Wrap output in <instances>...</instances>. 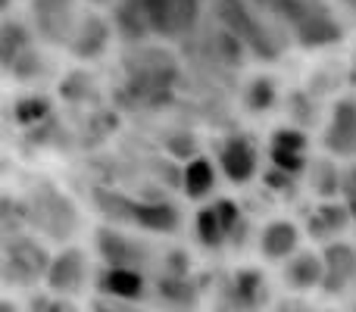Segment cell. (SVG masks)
<instances>
[{
    "label": "cell",
    "instance_id": "obj_1",
    "mask_svg": "<svg viewBox=\"0 0 356 312\" xmlns=\"http://www.w3.org/2000/svg\"><path fill=\"white\" fill-rule=\"evenodd\" d=\"M88 253L81 247H63L54 259H47L44 269V284L54 290L56 297H75L88 284Z\"/></svg>",
    "mask_w": 356,
    "mask_h": 312
},
{
    "label": "cell",
    "instance_id": "obj_2",
    "mask_svg": "<svg viewBox=\"0 0 356 312\" xmlns=\"http://www.w3.org/2000/svg\"><path fill=\"white\" fill-rule=\"evenodd\" d=\"M309 138L300 125H282L269 135V159L272 169L291 178H300L309 169Z\"/></svg>",
    "mask_w": 356,
    "mask_h": 312
},
{
    "label": "cell",
    "instance_id": "obj_3",
    "mask_svg": "<svg viewBox=\"0 0 356 312\" xmlns=\"http://www.w3.org/2000/svg\"><path fill=\"white\" fill-rule=\"evenodd\" d=\"M322 147L332 156H356V97H338L328 113V125L322 131Z\"/></svg>",
    "mask_w": 356,
    "mask_h": 312
},
{
    "label": "cell",
    "instance_id": "obj_4",
    "mask_svg": "<svg viewBox=\"0 0 356 312\" xmlns=\"http://www.w3.org/2000/svg\"><path fill=\"white\" fill-rule=\"evenodd\" d=\"M322 263H325V281L322 294L341 297L356 288V244L350 240H334L322 247Z\"/></svg>",
    "mask_w": 356,
    "mask_h": 312
},
{
    "label": "cell",
    "instance_id": "obj_5",
    "mask_svg": "<svg viewBox=\"0 0 356 312\" xmlns=\"http://www.w3.org/2000/svg\"><path fill=\"white\" fill-rule=\"evenodd\" d=\"M259 165V150L250 135H228L219 144V169L225 181L232 184H247L257 175Z\"/></svg>",
    "mask_w": 356,
    "mask_h": 312
},
{
    "label": "cell",
    "instance_id": "obj_6",
    "mask_svg": "<svg viewBox=\"0 0 356 312\" xmlns=\"http://www.w3.org/2000/svg\"><path fill=\"white\" fill-rule=\"evenodd\" d=\"M350 225H353V213L347 209L344 200H319L307 213V234L322 247L334 244V240H344L341 234Z\"/></svg>",
    "mask_w": 356,
    "mask_h": 312
},
{
    "label": "cell",
    "instance_id": "obj_7",
    "mask_svg": "<svg viewBox=\"0 0 356 312\" xmlns=\"http://www.w3.org/2000/svg\"><path fill=\"white\" fill-rule=\"evenodd\" d=\"M303 228L294 219H269L259 231V253L266 263H288L294 253H300Z\"/></svg>",
    "mask_w": 356,
    "mask_h": 312
},
{
    "label": "cell",
    "instance_id": "obj_8",
    "mask_svg": "<svg viewBox=\"0 0 356 312\" xmlns=\"http://www.w3.org/2000/svg\"><path fill=\"white\" fill-rule=\"evenodd\" d=\"M325 281V263H322V250H307L282 263V284L291 294H309V290H322Z\"/></svg>",
    "mask_w": 356,
    "mask_h": 312
},
{
    "label": "cell",
    "instance_id": "obj_9",
    "mask_svg": "<svg viewBox=\"0 0 356 312\" xmlns=\"http://www.w3.org/2000/svg\"><path fill=\"white\" fill-rule=\"evenodd\" d=\"M122 215L150 234H172L181 222L178 209L163 200H122Z\"/></svg>",
    "mask_w": 356,
    "mask_h": 312
},
{
    "label": "cell",
    "instance_id": "obj_10",
    "mask_svg": "<svg viewBox=\"0 0 356 312\" xmlns=\"http://www.w3.org/2000/svg\"><path fill=\"white\" fill-rule=\"evenodd\" d=\"M228 300H232L234 312H257L266 306V275L257 265H244L232 275L228 284Z\"/></svg>",
    "mask_w": 356,
    "mask_h": 312
},
{
    "label": "cell",
    "instance_id": "obj_11",
    "mask_svg": "<svg viewBox=\"0 0 356 312\" xmlns=\"http://www.w3.org/2000/svg\"><path fill=\"white\" fill-rule=\"evenodd\" d=\"M294 28H297V38H300L307 47H322V44L341 41V25L334 22L332 16H325L322 10H316V6H307V10L300 13Z\"/></svg>",
    "mask_w": 356,
    "mask_h": 312
},
{
    "label": "cell",
    "instance_id": "obj_12",
    "mask_svg": "<svg viewBox=\"0 0 356 312\" xmlns=\"http://www.w3.org/2000/svg\"><path fill=\"white\" fill-rule=\"evenodd\" d=\"M97 288L116 300H141L147 284H144L141 269H104L97 278Z\"/></svg>",
    "mask_w": 356,
    "mask_h": 312
},
{
    "label": "cell",
    "instance_id": "obj_13",
    "mask_svg": "<svg viewBox=\"0 0 356 312\" xmlns=\"http://www.w3.org/2000/svg\"><path fill=\"white\" fill-rule=\"evenodd\" d=\"M216 178H219V172H216L213 159L194 156L181 172L184 197H191V200H203V197H209L213 194V188H216Z\"/></svg>",
    "mask_w": 356,
    "mask_h": 312
},
{
    "label": "cell",
    "instance_id": "obj_14",
    "mask_svg": "<svg viewBox=\"0 0 356 312\" xmlns=\"http://www.w3.org/2000/svg\"><path fill=\"white\" fill-rule=\"evenodd\" d=\"M194 238H197V244L207 247V250H219V247L228 244V231H225V225H222L216 206H203L194 213Z\"/></svg>",
    "mask_w": 356,
    "mask_h": 312
},
{
    "label": "cell",
    "instance_id": "obj_15",
    "mask_svg": "<svg viewBox=\"0 0 356 312\" xmlns=\"http://www.w3.org/2000/svg\"><path fill=\"white\" fill-rule=\"evenodd\" d=\"M307 172H309V188L322 200H334L341 194V188H344V175L338 172V165L332 159H313Z\"/></svg>",
    "mask_w": 356,
    "mask_h": 312
},
{
    "label": "cell",
    "instance_id": "obj_16",
    "mask_svg": "<svg viewBox=\"0 0 356 312\" xmlns=\"http://www.w3.org/2000/svg\"><path fill=\"white\" fill-rule=\"evenodd\" d=\"M278 104V85L269 75H257L244 88V110L247 113H269Z\"/></svg>",
    "mask_w": 356,
    "mask_h": 312
},
{
    "label": "cell",
    "instance_id": "obj_17",
    "mask_svg": "<svg viewBox=\"0 0 356 312\" xmlns=\"http://www.w3.org/2000/svg\"><path fill=\"white\" fill-rule=\"evenodd\" d=\"M106 47V22L100 19H88L79 28V38L72 41V54L79 56H97Z\"/></svg>",
    "mask_w": 356,
    "mask_h": 312
},
{
    "label": "cell",
    "instance_id": "obj_18",
    "mask_svg": "<svg viewBox=\"0 0 356 312\" xmlns=\"http://www.w3.org/2000/svg\"><path fill=\"white\" fill-rule=\"evenodd\" d=\"M41 312H75V309L69 303V297H50V300H44Z\"/></svg>",
    "mask_w": 356,
    "mask_h": 312
},
{
    "label": "cell",
    "instance_id": "obj_19",
    "mask_svg": "<svg viewBox=\"0 0 356 312\" xmlns=\"http://www.w3.org/2000/svg\"><path fill=\"white\" fill-rule=\"evenodd\" d=\"M275 312H309V309H303L300 303H284V306H278Z\"/></svg>",
    "mask_w": 356,
    "mask_h": 312
},
{
    "label": "cell",
    "instance_id": "obj_20",
    "mask_svg": "<svg viewBox=\"0 0 356 312\" xmlns=\"http://www.w3.org/2000/svg\"><path fill=\"white\" fill-rule=\"evenodd\" d=\"M0 312H19V309H16V303L6 297V300H0Z\"/></svg>",
    "mask_w": 356,
    "mask_h": 312
},
{
    "label": "cell",
    "instance_id": "obj_21",
    "mask_svg": "<svg viewBox=\"0 0 356 312\" xmlns=\"http://www.w3.org/2000/svg\"><path fill=\"white\" fill-rule=\"evenodd\" d=\"M347 3H350V6H356V0H347Z\"/></svg>",
    "mask_w": 356,
    "mask_h": 312
},
{
    "label": "cell",
    "instance_id": "obj_22",
    "mask_svg": "<svg viewBox=\"0 0 356 312\" xmlns=\"http://www.w3.org/2000/svg\"><path fill=\"white\" fill-rule=\"evenodd\" d=\"M91 3H104V0H91Z\"/></svg>",
    "mask_w": 356,
    "mask_h": 312
},
{
    "label": "cell",
    "instance_id": "obj_23",
    "mask_svg": "<svg viewBox=\"0 0 356 312\" xmlns=\"http://www.w3.org/2000/svg\"><path fill=\"white\" fill-rule=\"evenodd\" d=\"M325 312H341V309H325Z\"/></svg>",
    "mask_w": 356,
    "mask_h": 312
},
{
    "label": "cell",
    "instance_id": "obj_24",
    "mask_svg": "<svg viewBox=\"0 0 356 312\" xmlns=\"http://www.w3.org/2000/svg\"><path fill=\"white\" fill-rule=\"evenodd\" d=\"M6 3H10V0H3V6H6Z\"/></svg>",
    "mask_w": 356,
    "mask_h": 312
}]
</instances>
